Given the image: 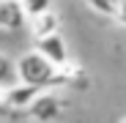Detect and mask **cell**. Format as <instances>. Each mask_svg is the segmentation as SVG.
Listing matches in <instances>:
<instances>
[{
    "label": "cell",
    "instance_id": "1",
    "mask_svg": "<svg viewBox=\"0 0 126 123\" xmlns=\"http://www.w3.org/2000/svg\"><path fill=\"white\" fill-rule=\"evenodd\" d=\"M14 74H16L19 82H28V85H36V88H52V85L66 82L63 71L52 60H47L38 49H30L19 57L14 63Z\"/></svg>",
    "mask_w": 126,
    "mask_h": 123
},
{
    "label": "cell",
    "instance_id": "2",
    "mask_svg": "<svg viewBox=\"0 0 126 123\" xmlns=\"http://www.w3.org/2000/svg\"><path fill=\"white\" fill-rule=\"evenodd\" d=\"M36 49L44 55L47 60H52V63L58 68H63L69 63V49H66V41H63V36L55 30V33H47V36H38L36 38Z\"/></svg>",
    "mask_w": 126,
    "mask_h": 123
},
{
    "label": "cell",
    "instance_id": "3",
    "mask_svg": "<svg viewBox=\"0 0 126 123\" xmlns=\"http://www.w3.org/2000/svg\"><path fill=\"white\" fill-rule=\"evenodd\" d=\"M33 120H55L58 115H60V98H58V93H52L49 88H44L30 104H28V109H25Z\"/></svg>",
    "mask_w": 126,
    "mask_h": 123
},
{
    "label": "cell",
    "instance_id": "4",
    "mask_svg": "<svg viewBox=\"0 0 126 123\" xmlns=\"http://www.w3.org/2000/svg\"><path fill=\"white\" fill-rule=\"evenodd\" d=\"M6 90V98H8V104H11V109H16V112H25L28 109V104L44 90V88H36V85H28V82H14V85H6L3 88Z\"/></svg>",
    "mask_w": 126,
    "mask_h": 123
},
{
    "label": "cell",
    "instance_id": "5",
    "mask_svg": "<svg viewBox=\"0 0 126 123\" xmlns=\"http://www.w3.org/2000/svg\"><path fill=\"white\" fill-rule=\"evenodd\" d=\"M28 22V16L19 6V0H0V30H22Z\"/></svg>",
    "mask_w": 126,
    "mask_h": 123
},
{
    "label": "cell",
    "instance_id": "6",
    "mask_svg": "<svg viewBox=\"0 0 126 123\" xmlns=\"http://www.w3.org/2000/svg\"><path fill=\"white\" fill-rule=\"evenodd\" d=\"M28 22H30V30H33L36 38H38V36H47V33H55V30L60 27V19H58V14H55L52 8H47V11L30 16Z\"/></svg>",
    "mask_w": 126,
    "mask_h": 123
},
{
    "label": "cell",
    "instance_id": "7",
    "mask_svg": "<svg viewBox=\"0 0 126 123\" xmlns=\"http://www.w3.org/2000/svg\"><path fill=\"white\" fill-rule=\"evenodd\" d=\"M85 3L101 16H118V8H121L123 0H85Z\"/></svg>",
    "mask_w": 126,
    "mask_h": 123
},
{
    "label": "cell",
    "instance_id": "8",
    "mask_svg": "<svg viewBox=\"0 0 126 123\" xmlns=\"http://www.w3.org/2000/svg\"><path fill=\"white\" fill-rule=\"evenodd\" d=\"M19 6H22L25 16L30 19V16H36V14H41V11L52 8V0H19Z\"/></svg>",
    "mask_w": 126,
    "mask_h": 123
},
{
    "label": "cell",
    "instance_id": "9",
    "mask_svg": "<svg viewBox=\"0 0 126 123\" xmlns=\"http://www.w3.org/2000/svg\"><path fill=\"white\" fill-rule=\"evenodd\" d=\"M14 77H16V74H14V63H11L3 52H0V88H6Z\"/></svg>",
    "mask_w": 126,
    "mask_h": 123
},
{
    "label": "cell",
    "instance_id": "10",
    "mask_svg": "<svg viewBox=\"0 0 126 123\" xmlns=\"http://www.w3.org/2000/svg\"><path fill=\"white\" fill-rule=\"evenodd\" d=\"M8 112H14V109H11V104H8V98H6V90L0 88V118H6Z\"/></svg>",
    "mask_w": 126,
    "mask_h": 123
}]
</instances>
